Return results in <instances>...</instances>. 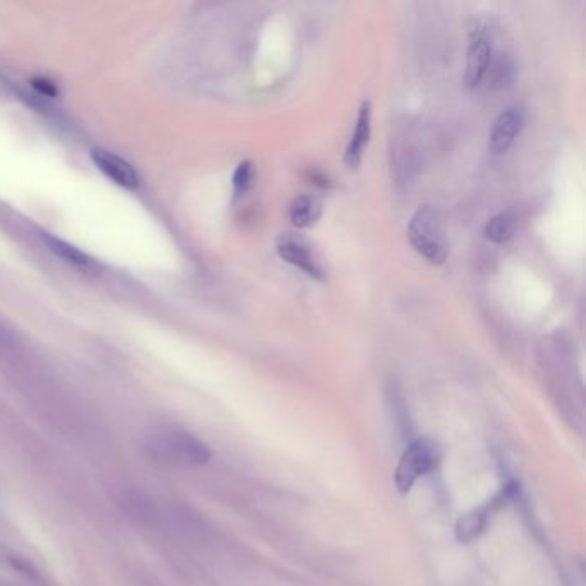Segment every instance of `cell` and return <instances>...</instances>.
I'll return each instance as SVG.
<instances>
[{"label":"cell","mask_w":586,"mask_h":586,"mask_svg":"<svg viewBox=\"0 0 586 586\" xmlns=\"http://www.w3.org/2000/svg\"><path fill=\"white\" fill-rule=\"evenodd\" d=\"M141 449L155 463L195 468L212 458L210 447L195 434L181 427H152L141 437Z\"/></svg>","instance_id":"cell-1"},{"label":"cell","mask_w":586,"mask_h":586,"mask_svg":"<svg viewBox=\"0 0 586 586\" xmlns=\"http://www.w3.org/2000/svg\"><path fill=\"white\" fill-rule=\"evenodd\" d=\"M409 245L430 265H444L449 257L446 220L439 207L422 205L408 224Z\"/></svg>","instance_id":"cell-2"},{"label":"cell","mask_w":586,"mask_h":586,"mask_svg":"<svg viewBox=\"0 0 586 586\" xmlns=\"http://www.w3.org/2000/svg\"><path fill=\"white\" fill-rule=\"evenodd\" d=\"M442 451L435 440L420 437L411 440L394 471V483L401 494H409L418 480L428 477L437 470Z\"/></svg>","instance_id":"cell-3"},{"label":"cell","mask_w":586,"mask_h":586,"mask_svg":"<svg viewBox=\"0 0 586 586\" xmlns=\"http://www.w3.org/2000/svg\"><path fill=\"white\" fill-rule=\"evenodd\" d=\"M514 494H516V485L507 483L492 499L483 502L482 506L471 509L470 513L463 514L454 526V537L459 544H471L482 537L483 533L487 532L494 514L499 513L502 507H506L513 501Z\"/></svg>","instance_id":"cell-4"},{"label":"cell","mask_w":586,"mask_h":586,"mask_svg":"<svg viewBox=\"0 0 586 586\" xmlns=\"http://www.w3.org/2000/svg\"><path fill=\"white\" fill-rule=\"evenodd\" d=\"M275 253L282 262L289 263L294 269L300 270L313 281L324 282L327 279V269L317 251L300 234L282 232L275 239Z\"/></svg>","instance_id":"cell-5"},{"label":"cell","mask_w":586,"mask_h":586,"mask_svg":"<svg viewBox=\"0 0 586 586\" xmlns=\"http://www.w3.org/2000/svg\"><path fill=\"white\" fill-rule=\"evenodd\" d=\"M93 165L98 171L123 190L135 191L140 188L141 179L135 167L128 160L119 157L117 153L105 150V148H93L90 153Z\"/></svg>","instance_id":"cell-6"},{"label":"cell","mask_w":586,"mask_h":586,"mask_svg":"<svg viewBox=\"0 0 586 586\" xmlns=\"http://www.w3.org/2000/svg\"><path fill=\"white\" fill-rule=\"evenodd\" d=\"M526 112L523 107L513 105L502 110L490 131L489 148L494 155H502L513 147L521 131L525 129Z\"/></svg>","instance_id":"cell-7"},{"label":"cell","mask_w":586,"mask_h":586,"mask_svg":"<svg viewBox=\"0 0 586 586\" xmlns=\"http://www.w3.org/2000/svg\"><path fill=\"white\" fill-rule=\"evenodd\" d=\"M492 43L489 37L478 31L471 37L470 47H468V57H466V73H464V85L466 88H478L482 85L483 80L489 73L490 62H492Z\"/></svg>","instance_id":"cell-8"},{"label":"cell","mask_w":586,"mask_h":586,"mask_svg":"<svg viewBox=\"0 0 586 586\" xmlns=\"http://www.w3.org/2000/svg\"><path fill=\"white\" fill-rule=\"evenodd\" d=\"M372 117L373 109L370 100H363L356 117L355 131L344 152V164L348 169H358L361 160L365 157V150L372 138Z\"/></svg>","instance_id":"cell-9"},{"label":"cell","mask_w":586,"mask_h":586,"mask_svg":"<svg viewBox=\"0 0 586 586\" xmlns=\"http://www.w3.org/2000/svg\"><path fill=\"white\" fill-rule=\"evenodd\" d=\"M40 238H42L43 245L47 246V250L62 262L68 263L69 267L85 272V274H95L97 272V260H93L88 253L80 250L78 246L71 245L68 241L57 238L50 232H42Z\"/></svg>","instance_id":"cell-10"},{"label":"cell","mask_w":586,"mask_h":586,"mask_svg":"<svg viewBox=\"0 0 586 586\" xmlns=\"http://www.w3.org/2000/svg\"><path fill=\"white\" fill-rule=\"evenodd\" d=\"M320 215H322V207L312 196H298V198H294L291 207H289L291 224L298 229H308V227L315 226Z\"/></svg>","instance_id":"cell-11"},{"label":"cell","mask_w":586,"mask_h":586,"mask_svg":"<svg viewBox=\"0 0 586 586\" xmlns=\"http://www.w3.org/2000/svg\"><path fill=\"white\" fill-rule=\"evenodd\" d=\"M516 232V219L509 212L494 215L485 226V238L494 245H506Z\"/></svg>","instance_id":"cell-12"},{"label":"cell","mask_w":586,"mask_h":586,"mask_svg":"<svg viewBox=\"0 0 586 586\" xmlns=\"http://www.w3.org/2000/svg\"><path fill=\"white\" fill-rule=\"evenodd\" d=\"M255 178H257V174H255V167L250 160L239 162L236 171L232 174V191H234L236 200L243 198L253 188Z\"/></svg>","instance_id":"cell-13"},{"label":"cell","mask_w":586,"mask_h":586,"mask_svg":"<svg viewBox=\"0 0 586 586\" xmlns=\"http://www.w3.org/2000/svg\"><path fill=\"white\" fill-rule=\"evenodd\" d=\"M489 73L492 76V85L502 88V86H506L507 83H511V80H513V62H511V59L506 54H499L497 59L492 57ZM489 73H487V76H489Z\"/></svg>","instance_id":"cell-14"}]
</instances>
